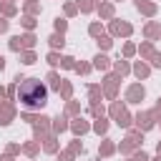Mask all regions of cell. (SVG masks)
Here are the masks:
<instances>
[{"label":"cell","mask_w":161,"mask_h":161,"mask_svg":"<svg viewBox=\"0 0 161 161\" xmlns=\"http://www.w3.org/2000/svg\"><path fill=\"white\" fill-rule=\"evenodd\" d=\"M18 101L28 111H40L48 103V86L38 78H25L18 83Z\"/></svg>","instance_id":"6da1fadb"}]
</instances>
